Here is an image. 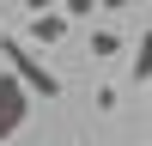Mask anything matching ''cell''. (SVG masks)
<instances>
[{"instance_id": "obj_1", "label": "cell", "mask_w": 152, "mask_h": 146, "mask_svg": "<svg viewBox=\"0 0 152 146\" xmlns=\"http://www.w3.org/2000/svg\"><path fill=\"white\" fill-rule=\"evenodd\" d=\"M0 49H6V61H12V73H18V79L31 85L37 97H61V79H55V73H49L43 61H37L31 49H24V43H12V36H0Z\"/></svg>"}, {"instance_id": "obj_2", "label": "cell", "mask_w": 152, "mask_h": 146, "mask_svg": "<svg viewBox=\"0 0 152 146\" xmlns=\"http://www.w3.org/2000/svg\"><path fill=\"white\" fill-rule=\"evenodd\" d=\"M24 110H31V85H24L18 73H0V140H6V134H18Z\"/></svg>"}, {"instance_id": "obj_3", "label": "cell", "mask_w": 152, "mask_h": 146, "mask_svg": "<svg viewBox=\"0 0 152 146\" xmlns=\"http://www.w3.org/2000/svg\"><path fill=\"white\" fill-rule=\"evenodd\" d=\"M61 36H67V12H37V43H61Z\"/></svg>"}, {"instance_id": "obj_4", "label": "cell", "mask_w": 152, "mask_h": 146, "mask_svg": "<svg viewBox=\"0 0 152 146\" xmlns=\"http://www.w3.org/2000/svg\"><path fill=\"white\" fill-rule=\"evenodd\" d=\"M134 79H152V31L134 43Z\"/></svg>"}, {"instance_id": "obj_5", "label": "cell", "mask_w": 152, "mask_h": 146, "mask_svg": "<svg viewBox=\"0 0 152 146\" xmlns=\"http://www.w3.org/2000/svg\"><path fill=\"white\" fill-rule=\"evenodd\" d=\"M116 49H122V36H116V31H91V55H97V61H110Z\"/></svg>"}, {"instance_id": "obj_6", "label": "cell", "mask_w": 152, "mask_h": 146, "mask_svg": "<svg viewBox=\"0 0 152 146\" xmlns=\"http://www.w3.org/2000/svg\"><path fill=\"white\" fill-rule=\"evenodd\" d=\"M91 6H97V0H61V12H67V18H85Z\"/></svg>"}, {"instance_id": "obj_7", "label": "cell", "mask_w": 152, "mask_h": 146, "mask_svg": "<svg viewBox=\"0 0 152 146\" xmlns=\"http://www.w3.org/2000/svg\"><path fill=\"white\" fill-rule=\"evenodd\" d=\"M24 6H31V18H37V12H55L61 0H24Z\"/></svg>"}, {"instance_id": "obj_8", "label": "cell", "mask_w": 152, "mask_h": 146, "mask_svg": "<svg viewBox=\"0 0 152 146\" xmlns=\"http://www.w3.org/2000/svg\"><path fill=\"white\" fill-rule=\"evenodd\" d=\"M97 6H134V0H97Z\"/></svg>"}]
</instances>
